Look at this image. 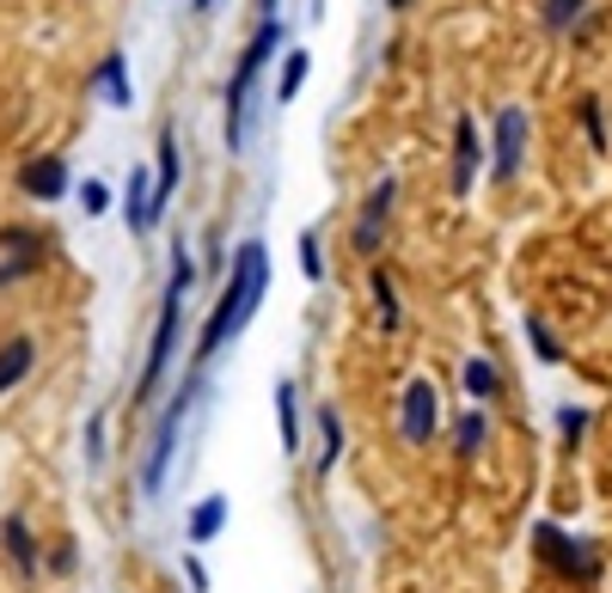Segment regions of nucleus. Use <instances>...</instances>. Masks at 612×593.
I'll return each instance as SVG.
<instances>
[{
    "label": "nucleus",
    "instance_id": "nucleus-11",
    "mask_svg": "<svg viewBox=\"0 0 612 593\" xmlns=\"http://www.w3.org/2000/svg\"><path fill=\"white\" fill-rule=\"evenodd\" d=\"M313 428H319V453H313V477L319 484H331V472L344 465V447H349V428H344V410L325 398L319 410H313Z\"/></svg>",
    "mask_w": 612,
    "mask_h": 593
},
{
    "label": "nucleus",
    "instance_id": "nucleus-22",
    "mask_svg": "<svg viewBox=\"0 0 612 593\" xmlns=\"http://www.w3.org/2000/svg\"><path fill=\"white\" fill-rule=\"evenodd\" d=\"M490 447V410H460L453 416V459H478V453Z\"/></svg>",
    "mask_w": 612,
    "mask_h": 593
},
{
    "label": "nucleus",
    "instance_id": "nucleus-20",
    "mask_svg": "<svg viewBox=\"0 0 612 593\" xmlns=\"http://www.w3.org/2000/svg\"><path fill=\"white\" fill-rule=\"evenodd\" d=\"M368 300H373L380 330H387V337H399V330H404V300H399V276H392L387 264H368Z\"/></svg>",
    "mask_w": 612,
    "mask_h": 593
},
{
    "label": "nucleus",
    "instance_id": "nucleus-2",
    "mask_svg": "<svg viewBox=\"0 0 612 593\" xmlns=\"http://www.w3.org/2000/svg\"><path fill=\"white\" fill-rule=\"evenodd\" d=\"M202 282V264L197 251H190V239L178 233L172 239V264H166V294H160V313H154V343H147V361L141 373H135V410H147L154 398L166 392V380H172V361H178V337H184V300L190 288Z\"/></svg>",
    "mask_w": 612,
    "mask_h": 593
},
{
    "label": "nucleus",
    "instance_id": "nucleus-14",
    "mask_svg": "<svg viewBox=\"0 0 612 593\" xmlns=\"http://www.w3.org/2000/svg\"><path fill=\"white\" fill-rule=\"evenodd\" d=\"M178 184H184V153H178V129H160V153H154V221H166Z\"/></svg>",
    "mask_w": 612,
    "mask_h": 593
},
{
    "label": "nucleus",
    "instance_id": "nucleus-13",
    "mask_svg": "<svg viewBox=\"0 0 612 593\" xmlns=\"http://www.w3.org/2000/svg\"><path fill=\"white\" fill-rule=\"evenodd\" d=\"M123 226H129L135 239H147L154 233V166H141V159H135L129 166V178H123Z\"/></svg>",
    "mask_w": 612,
    "mask_h": 593
},
{
    "label": "nucleus",
    "instance_id": "nucleus-5",
    "mask_svg": "<svg viewBox=\"0 0 612 593\" xmlns=\"http://www.w3.org/2000/svg\"><path fill=\"white\" fill-rule=\"evenodd\" d=\"M527 147H532V110L503 105L490 117V184H515L527 172Z\"/></svg>",
    "mask_w": 612,
    "mask_h": 593
},
{
    "label": "nucleus",
    "instance_id": "nucleus-17",
    "mask_svg": "<svg viewBox=\"0 0 612 593\" xmlns=\"http://www.w3.org/2000/svg\"><path fill=\"white\" fill-rule=\"evenodd\" d=\"M276 435H282V453H288V459H300V453H306V410H300V380H288V373H282V380H276Z\"/></svg>",
    "mask_w": 612,
    "mask_h": 593
},
{
    "label": "nucleus",
    "instance_id": "nucleus-29",
    "mask_svg": "<svg viewBox=\"0 0 612 593\" xmlns=\"http://www.w3.org/2000/svg\"><path fill=\"white\" fill-rule=\"evenodd\" d=\"M74 202H81V214H86V221H98V214H110V184L86 178V184H74Z\"/></svg>",
    "mask_w": 612,
    "mask_h": 593
},
{
    "label": "nucleus",
    "instance_id": "nucleus-16",
    "mask_svg": "<svg viewBox=\"0 0 612 593\" xmlns=\"http://www.w3.org/2000/svg\"><path fill=\"white\" fill-rule=\"evenodd\" d=\"M31 373H38V337L31 330H7L0 337V398H13Z\"/></svg>",
    "mask_w": 612,
    "mask_h": 593
},
{
    "label": "nucleus",
    "instance_id": "nucleus-33",
    "mask_svg": "<svg viewBox=\"0 0 612 593\" xmlns=\"http://www.w3.org/2000/svg\"><path fill=\"white\" fill-rule=\"evenodd\" d=\"M214 7H221V0H190V13H197V19H209Z\"/></svg>",
    "mask_w": 612,
    "mask_h": 593
},
{
    "label": "nucleus",
    "instance_id": "nucleus-9",
    "mask_svg": "<svg viewBox=\"0 0 612 593\" xmlns=\"http://www.w3.org/2000/svg\"><path fill=\"white\" fill-rule=\"evenodd\" d=\"M19 197L25 202H62V197H74V166H67V153H55V147H43V153H31L25 166H19Z\"/></svg>",
    "mask_w": 612,
    "mask_h": 593
},
{
    "label": "nucleus",
    "instance_id": "nucleus-18",
    "mask_svg": "<svg viewBox=\"0 0 612 593\" xmlns=\"http://www.w3.org/2000/svg\"><path fill=\"white\" fill-rule=\"evenodd\" d=\"M226 520H233V501H226L221 489H209L202 501H190V515H184V539H190V551H202V544L221 539Z\"/></svg>",
    "mask_w": 612,
    "mask_h": 593
},
{
    "label": "nucleus",
    "instance_id": "nucleus-23",
    "mask_svg": "<svg viewBox=\"0 0 612 593\" xmlns=\"http://www.w3.org/2000/svg\"><path fill=\"white\" fill-rule=\"evenodd\" d=\"M306 74H313V55L294 43V50H282V67H276V86H270V98L276 105H294L300 98V86H306Z\"/></svg>",
    "mask_w": 612,
    "mask_h": 593
},
{
    "label": "nucleus",
    "instance_id": "nucleus-34",
    "mask_svg": "<svg viewBox=\"0 0 612 593\" xmlns=\"http://www.w3.org/2000/svg\"><path fill=\"white\" fill-rule=\"evenodd\" d=\"M416 0H387V13H411Z\"/></svg>",
    "mask_w": 612,
    "mask_h": 593
},
{
    "label": "nucleus",
    "instance_id": "nucleus-26",
    "mask_svg": "<svg viewBox=\"0 0 612 593\" xmlns=\"http://www.w3.org/2000/svg\"><path fill=\"white\" fill-rule=\"evenodd\" d=\"M520 330H527L532 356L546 361V368H563V343H558V330H551L546 318H539V313H527V318H520Z\"/></svg>",
    "mask_w": 612,
    "mask_h": 593
},
{
    "label": "nucleus",
    "instance_id": "nucleus-21",
    "mask_svg": "<svg viewBox=\"0 0 612 593\" xmlns=\"http://www.w3.org/2000/svg\"><path fill=\"white\" fill-rule=\"evenodd\" d=\"M460 385H466V398L478 410H490L496 398H503V368H496L490 356H466L460 361Z\"/></svg>",
    "mask_w": 612,
    "mask_h": 593
},
{
    "label": "nucleus",
    "instance_id": "nucleus-32",
    "mask_svg": "<svg viewBox=\"0 0 612 593\" xmlns=\"http://www.w3.org/2000/svg\"><path fill=\"white\" fill-rule=\"evenodd\" d=\"M184 581H190V593H209V569H202V557H184Z\"/></svg>",
    "mask_w": 612,
    "mask_h": 593
},
{
    "label": "nucleus",
    "instance_id": "nucleus-28",
    "mask_svg": "<svg viewBox=\"0 0 612 593\" xmlns=\"http://www.w3.org/2000/svg\"><path fill=\"white\" fill-rule=\"evenodd\" d=\"M576 110H582V135H588V147H594V153H606L612 135H606V110H600V98H594V93H582V105H576Z\"/></svg>",
    "mask_w": 612,
    "mask_h": 593
},
{
    "label": "nucleus",
    "instance_id": "nucleus-19",
    "mask_svg": "<svg viewBox=\"0 0 612 593\" xmlns=\"http://www.w3.org/2000/svg\"><path fill=\"white\" fill-rule=\"evenodd\" d=\"M0 551H7V563H13L19 575H38L43 569V544H38V532H31V520L19 515V508L0 520Z\"/></svg>",
    "mask_w": 612,
    "mask_h": 593
},
{
    "label": "nucleus",
    "instance_id": "nucleus-27",
    "mask_svg": "<svg viewBox=\"0 0 612 593\" xmlns=\"http://www.w3.org/2000/svg\"><path fill=\"white\" fill-rule=\"evenodd\" d=\"M588 428H594V410H588V404H558V441L570 453L588 441Z\"/></svg>",
    "mask_w": 612,
    "mask_h": 593
},
{
    "label": "nucleus",
    "instance_id": "nucleus-25",
    "mask_svg": "<svg viewBox=\"0 0 612 593\" xmlns=\"http://www.w3.org/2000/svg\"><path fill=\"white\" fill-rule=\"evenodd\" d=\"M81 453H86V472H105V459H110V410H93V416H86Z\"/></svg>",
    "mask_w": 612,
    "mask_h": 593
},
{
    "label": "nucleus",
    "instance_id": "nucleus-8",
    "mask_svg": "<svg viewBox=\"0 0 612 593\" xmlns=\"http://www.w3.org/2000/svg\"><path fill=\"white\" fill-rule=\"evenodd\" d=\"M43 257H50L43 226H0V294L25 288V282L43 269Z\"/></svg>",
    "mask_w": 612,
    "mask_h": 593
},
{
    "label": "nucleus",
    "instance_id": "nucleus-12",
    "mask_svg": "<svg viewBox=\"0 0 612 593\" xmlns=\"http://www.w3.org/2000/svg\"><path fill=\"white\" fill-rule=\"evenodd\" d=\"M86 86H93V98H105L110 110H135V80H129V55L123 50L98 55V67L86 74Z\"/></svg>",
    "mask_w": 612,
    "mask_h": 593
},
{
    "label": "nucleus",
    "instance_id": "nucleus-31",
    "mask_svg": "<svg viewBox=\"0 0 612 593\" xmlns=\"http://www.w3.org/2000/svg\"><path fill=\"white\" fill-rule=\"evenodd\" d=\"M74 563H81V557H74V544H67V539H55L50 557H43V569H50V575H74Z\"/></svg>",
    "mask_w": 612,
    "mask_h": 593
},
{
    "label": "nucleus",
    "instance_id": "nucleus-30",
    "mask_svg": "<svg viewBox=\"0 0 612 593\" xmlns=\"http://www.w3.org/2000/svg\"><path fill=\"white\" fill-rule=\"evenodd\" d=\"M300 276L306 282H325V245H319V233H300Z\"/></svg>",
    "mask_w": 612,
    "mask_h": 593
},
{
    "label": "nucleus",
    "instance_id": "nucleus-4",
    "mask_svg": "<svg viewBox=\"0 0 612 593\" xmlns=\"http://www.w3.org/2000/svg\"><path fill=\"white\" fill-rule=\"evenodd\" d=\"M202 380L209 373L184 368V380H178V392L166 398V410L154 416V435H147V453H141V477H135V489H141V501H154L166 489V477H172V459H178V435H184V416L197 410L202 398Z\"/></svg>",
    "mask_w": 612,
    "mask_h": 593
},
{
    "label": "nucleus",
    "instance_id": "nucleus-1",
    "mask_svg": "<svg viewBox=\"0 0 612 593\" xmlns=\"http://www.w3.org/2000/svg\"><path fill=\"white\" fill-rule=\"evenodd\" d=\"M264 294H270V245L252 233V239H240L233 264H226L221 294H214V313L202 318L197 343H190V368L209 373V368H214V356H221V349L233 343V337H245V325L257 318Z\"/></svg>",
    "mask_w": 612,
    "mask_h": 593
},
{
    "label": "nucleus",
    "instance_id": "nucleus-6",
    "mask_svg": "<svg viewBox=\"0 0 612 593\" xmlns=\"http://www.w3.org/2000/svg\"><path fill=\"white\" fill-rule=\"evenodd\" d=\"M392 209H399V172L373 178L368 197H361L356 221H349V251H356V257H368V264L380 257V245H387V226H392Z\"/></svg>",
    "mask_w": 612,
    "mask_h": 593
},
{
    "label": "nucleus",
    "instance_id": "nucleus-15",
    "mask_svg": "<svg viewBox=\"0 0 612 593\" xmlns=\"http://www.w3.org/2000/svg\"><path fill=\"white\" fill-rule=\"evenodd\" d=\"M532 539H539V551H546V563L558 569V575H594V569H600L594 544L570 539V532H558V527H539Z\"/></svg>",
    "mask_w": 612,
    "mask_h": 593
},
{
    "label": "nucleus",
    "instance_id": "nucleus-24",
    "mask_svg": "<svg viewBox=\"0 0 612 593\" xmlns=\"http://www.w3.org/2000/svg\"><path fill=\"white\" fill-rule=\"evenodd\" d=\"M588 13H594V0H539V31L546 38H570Z\"/></svg>",
    "mask_w": 612,
    "mask_h": 593
},
{
    "label": "nucleus",
    "instance_id": "nucleus-7",
    "mask_svg": "<svg viewBox=\"0 0 612 593\" xmlns=\"http://www.w3.org/2000/svg\"><path fill=\"white\" fill-rule=\"evenodd\" d=\"M435 435H441V385L429 373H411L399 392V441L411 453H423Z\"/></svg>",
    "mask_w": 612,
    "mask_h": 593
},
{
    "label": "nucleus",
    "instance_id": "nucleus-10",
    "mask_svg": "<svg viewBox=\"0 0 612 593\" xmlns=\"http://www.w3.org/2000/svg\"><path fill=\"white\" fill-rule=\"evenodd\" d=\"M490 166V141H484L478 117H453V159H447V190L453 197H472L478 172Z\"/></svg>",
    "mask_w": 612,
    "mask_h": 593
},
{
    "label": "nucleus",
    "instance_id": "nucleus-3",
    "mask_svg": "<svg viewBox=\"0 0 612 593\" xmlns=\"http://www.w3.org/2000/svg\"><path fill=\"white\" fill-rule=\"evenodd\" d=\"M282 38H288L282 13L257 19L252 38H245V50H240V62H233V74H226V105H221V141H226V153H245V147H252V123H257V80H264V67L282 55Z\"/></svg>",
    "mask_w": 612,
    "mask_h": 593
}]
</instances>
